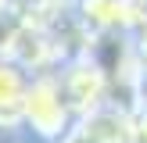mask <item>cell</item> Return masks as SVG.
Returning a JSON list of instances; mask_svg holds the SVG:
<instances>
[{
    "label": "cell",
    "instance_id": "2",
    "mask_svg": "<svg viewBox=\"0 0 147 143\" xmlns=\"http://www.w3.org/2000/svg\"><path fill=\"white\" fill-rule=\"evenodd\" d=\"M57 75H61V86H65V93H68V100H72L79 118L97 111V107H104L111 100V75L100 64V57H93L90 50L72 54L57 68Z\"/></svg>",
    "mask_w": 147,
    "mask_h": 143
},
{
    "label": "cell",
    "instance_id": "4",
    "mask_svg": "<svg viewBox=\"0 0 147 143\" xmlns=\"http://www.w3.org/2000/svg\"><path fill=\"white\" fill-rule=\"evenodd\" d=\"M133 143H147V104L133 107Z\"/></svg>",
    "mask_w": 147,
    "mask_h": 143
},
{
    "label": "cell",
    "instance_id": "5",
    "mask_svg": "<svg viewBox=\"0 0 147 143\" xmlns=\"http://www.w3.org/2000/svg\"><path fill=\"white\" fill-rule=\"evenodd\" d=\"M14 4H18V0H0V21L14 14Z\"/></svg>",
    "mask_w": 147,
    "mask_h": 143
},
{
    "label": "cell",
    "instance_id": "3",
    "mask_svg": "<svg viewBox=\"0 0 147 143\" xmlns=\"http://www.w3.org/2000/svg\"><path fill=\"white\" fill-rule=\"evenodd\" d=\"M29 72L14 64L11 57H0V132H18L25 118V93H29Z\"/></svg>",
    "mask_w": 147,
    "mask_h": 143
},
{
    "label": "cell",
    "instance_id": "1",
    "mask_svg": "<svg viewBox=\"0 0 147 143\" xmlns=\"http://www.w3.org/2000/svg\"><path fill=\"white\" fill-rule=\"evenodd\" d=\"M79 125V114L72 107L68 93L61 86V75L57 68L50 72H36L29 79V93H25V118H22V129L36 136L43 143H65Z\"/></svg>",
    "mask_w": 147,
    "mask_h": 143
}]
</instances>
